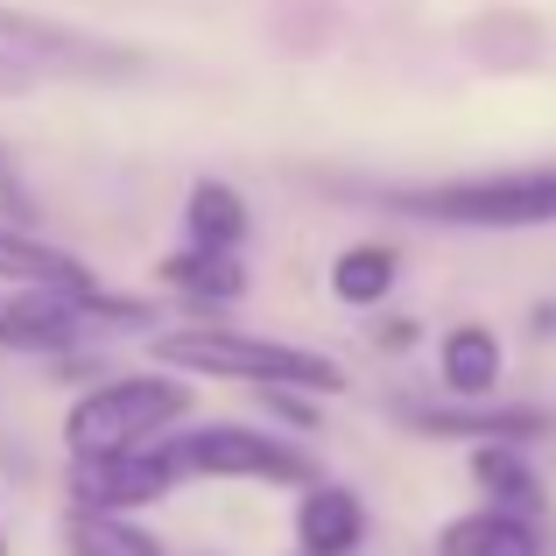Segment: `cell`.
I'll return each mask as SVG.
<instances>
[{
  "label": "cell",
  "mask_w": 556,
  "mask_h": 556,
  "mask_svg": "<svg viewBox=\"0 0 556 556\" xmlns=\"http://www.w3.org/2000/svg\"><path fill=\"white\" fill-rule=\"evenodd\" d=\"M472 479L493 493V507H521V515H535V507H543V479H535V465L521 458L515 444H486L472 458Z\"/></svg>",
  "instance_id": "e0dca14e"
},
{
  "label": "cell",
  "mask_w": 556,
  "mask_h": 556,
  "mask_svg": "<svg viewBox=\"0 0 556 556\" xmlns=\"http://www.w3.org/2000/svg\"><path fill=\"white\" fill-rule=\"evenodd\" d=\"M437 556H535V529L521 507H479V515L444 521Z\"/></svg>",
  "instance_id": "8fae6325"
},
{
  "label": "cell",
  "mask_w": 556,
  "mask_h": 556,
  "mask_svg": "<svg viewBox=\"0 0 556 556\" xmlns=\"http://www.w3.org/2000/svg\"><path fill=\"white\" fill-rule=\"evenodd\" d=\"M296 556H317V549H296Z\"/></svg>",
  "instance_id": "44dd1931"
},
{
  "label": "cell",
  "mask_w": 556,
  "mask_h": 556,
  "mask_svg": "<svg viewBox=\"0 0 556 556\" xmlns=\"http://www.w3.org/2000/svg\"><path fill=\"white\" fill-rule=\"evenodd\" d=\"M394 416L422 437H486V444H521V437H549L556 416L549 408H479L472 394H451V402H402Z\"/></svg>",
  "instance_id": "52a82bcc"
},
{
  "label": "cell",
  "mask_w": 556,
  "mask_h": 556,
  "mask_svg": "<svg viewBox=\"0 0 556 556\" xmlns=\"http://www.w3.org/2000/svg\"><path fill=\"white\" fill-rule=\"evenodd\" d=\"M0 56L22 64L28 78H85V85H113V78H135L149 56L127 50V42H106L92 28H71L50 22V14H28V8H0Z\"/></svg>",
  "instance_id": "277c9868"
},
{
  "label": "cell",
  "mask_w": 556,
  "mask_h": 556,
  "mask_svg": "<svg viewBox=\"0 0 556 556\" xmlns=\"http://www.w3.org/2000/svg\"><path fill=\"white\" fill-rule=\"evenodd\" d=\"M155 359L177 374H212V380H254V388H303V394H339L345 367L331 353L311 345H282V339H254L232 325H177L155 331Z\"/></svg>",
  "instance_id": "6da1fadb"
},
{
  "label": "cell",
  "mask_w": 556,
  "mask_h": 556,
  "mask_svg": "<svg viewBox=\"0 0 556 556\" xmlns=\"http://www.w3.org/2000/svg\"><path fill=\"white\" fill-rule=\"evenodd\" d=\"M380 345H416V325H408V317L402 325H380Z\"/></svg>",
  "instance_id": "d6986e66"
},
{
  "label": "cell",
  "mask_w": 556,
  "mask_h": 556,
  "mask_svg": "<svg viewBox=\"0 0 556 556\" xmlns=\"http://www.w3.org/2000/svg\"><path fill=\"white\" fill-rule=\"evenodd\" d=\"M190 380H169V374H121V380H99L71 402L64 416V444L71 458H99V451H135L149 437H163L169 422L190 416Z\"/></svg>",
  "instance_id": "3957f363"
},
{
  "label": "cell",
  "mask_w": 556,
  "mask_h": 556,
  "mask_svg": "<svg viewBox=\"0 0 556 556\" xmlns=\"http://www.w3.org/2000/svg\"><path fill=\"white\" fill-rule=\"evenodd\" d=\"M394 212L430 218V226H479V232H529L556 226V163L535 169H486V177H444L388 190Z\"/></svg>",
  "instance_id": "7a4b0ae2"
},
{
  "label": "cell",
  "mask_w": 556,
  "mask_h": 556,
  "mask_svg": "<svg viewBox=\"0 0 556 556\" xmlns=\"http://www.w3.org/2000/svg\"><path fill=\"white\" fill-rule=\"evenodd\" d=\"M28 85H36V78H28L22 64H8V56H0V92H28Z\"/></svg>",
  "instance_id": "ac0fdd59"
},
{
  "label": "cell",
  "mask_w": 556,
  "mask_h": 556,
  "mask_svg": "<svg viewBox=\"0 0 556 556\" xmlns=\"http://www.w3.org/2000/svg\"><path fill=\"white\" fill-rule=\"evenodd\" d=\"M78 296H50V289H14L0 296V353H71L78 345Z\"/></svg>",
  "instance_id": "ba28073f"
},
{
  "label": "cell",
  "mask_w": 556,
  "mask_h": 556,
  "mask_svg": "<svg viewBox=\"0 0 556 556\" xmlns=\"http://www.w3.org/2000/svg\"><path fill=\"white\" fill-rule=\"evenodd\" d=\"M0 282H14V289H50V296H78L85 311L99 303V282H92V268H85L78 254L42 247L36 232H14V226H0Z\"/></svg>",
  "instance_id": "9c48e42d"
},
{
  "label": "cell",
  "mask_w": 556,
  "mask_h": 556,
  "mask_svg": "<svg viewBox=\"0 0 556 556\" xmlns=\"http://www.w3.org/2000/svg\"><path fill=\"white\" fill-rule=\"evenodd\" d=\"M437 367H444L451 394H472L479 402V394H493V380H501V339H493L486 325H451Z\"/></svg>",
  "instance_id": "5bb4252c"
},
{
  "label": "cell",
  "mask_w": 556,
  "mask_h": 556,
  "mask_svg": "<svg viewBox=\"0 0 556 556\" xmlns=\"http://www.w3.org/2000/svg\"><path fill=\"white\" fill-rule=\"evenodd\" d=\"M0 556H8V529H0Z\"/></svg>",
  "instance_id": "ffe728a7"
},
{
  "label": "cell",
  "mask_w": 556,
  "mask_h": 556,
  "mask_svg": "<svg viewBox=\"0 0 556 556\" xmlns=\"http://www.w3.org/2000/svg\"><path fill=\"white\" fill-rule=\"evenodd\" d=\"M163 275L177 296H198V303H232L247 296V268L240 254H218V247H184V254H163Z\"/></svg>",
  "instance_id": "4fadbf2b"
},
{
  "label": "cell",
  "mask_w": 556,
  "mask_h": 556,
  "mask_svg": "<svg viewBox=\"0 0 556 556\" xmlns=\"http://www.w3.org/2000/svg\"><path fill=\"white\" fill-rule=\"evenodd\" d=\"M394 282H402V254H394V247H380V240H359V247H345V254L331 261V296L353 303V311L380 303Z\"/></svg>",
  "instance_id": "2e32d148"
},
{
  "label": "cell",
  "mask_w": 556,
  "mask_h": 556,
  "mask_svg": "<svg viewBox=\"0 0 556 556\" xmlns=\"http://www.w3.org/2000/svg\"><path fill=\"white\" fill-rule=\"evenodd\" d=\"M169 486H177V465L149 444L71 458V507H92V515H135V507H155Z\"/></svg>",
  "instance_id": "8992f818"
},
{
  "label": "cell",
  "mask_w": 556,
  "mask_h": 556,
  "mask_svg": "<svg viewBox=\"0 0 556 556\" xmlns=\"http://www.w3.org/2000/svg\"><path fill=\"white\" fill-rule=\"evenodd\" d=\"M64 556H169L149 529H135L127 515H92L71 507L64 515Z\"/></svg>",
  "instance_id": "9a60e30c"
},
{
  "label": "cell",
  "mask_w": 556,
  "mask_h": 556,
  "mask_svg": "<svg viewBox=\"0 0 556 556\" xmlns=\"http://www.w3.org/2000/svg\"><path fill=\"white\" fill-rule=\"evenodd\" d=\"M177 479H261V486H311V458L289 437H268L254 422H204V430L163 444Z\"/></svg>",
  "instance_id": "5b68a950"
},
{
  "label": "cell",
  "mask_w": 556,
  "mask_h": 556,
  "mask_svg": "<svg viewBox=\"0 0 556 556\" xmlns=\"http://www.w3.org/2000/svg\"><path fill=\"white\" fill-rule=\"evenodd\" d=\"M184 226H190V247H218V254H240L247 226H254V212H247V198L232 184L218 177H198L184 198Z\"/></svg>",
  "instance_id": "7c38bea8"
},
{
  "label": "cell",
  "mask_w": 556,
  "mask_h": 556,
  "mask_svg": "<svg viewBox=\"0 0 556 556\" xmlns=\"http://www.w3.org/2000/svg\"><path fill=\"white\" fill-rule=\"evenodd\" d=\"M359 543H367V507H359V493L311 479V486H303V501H296V549L353 556Z\"/></svg>",
  "instance_id": "30bf717a"
}]
</instances>
